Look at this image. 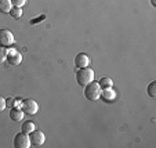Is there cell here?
I'll return each mask as SVG.
<instances>
[{"label":"cell","mask_w":156,"mask_h":148,"mask_svg":"<svg viewBox=\"0 0 156 148\" xmlns=\"http://www.w3.org/2000/svg\"><path fill=\"white\" fill-rule=\"evenodd\" d=\"M75 65L77 68H86V67L90 65V57L84 53H79L75 57Z\"/></svg>","instance_id":"cell-8"},{"label":"cell","mask_w":156,"mask_h":148,"mask_svg":"<svg viewBox=\"0 0 156 148\" xmlns=\"http://www.w3.org/2000/svg\"><path fill=\"white\" fill-rule=\"evenodd\" d=\"M4 108H6V98H3L0 96V112H3Z\"/></svg>","instance_id":"cell-20"},{"label":"cell","mask_w":156,"mask_h":148,"mask_svg":"<svg viewBox=\"0 0 156 148\" xmlns=\"http://www.w3.org/2000/svg\"><path fill=\"white\" fill-rule=\"evenodd\" d=\"M43 20H46V15H44V14L40 15L39 18H32L29 22H30V25H35V24H39V22H40V21H43Z\"/></svg>","instance_id":"cell-18"},{"label":"cell","mask_w":156,"mask_h":148,"mask_svg":"<svg viewBox=\"0 0 156 148\" xmlns=\"http://www.w3.org/2000/svg\"><path fill=\"white\" fill-rule=\"evenodd\" d=\"M10 15H11L12 18H15V20H18V18H21V15H22V9L12 6L11 11H10Z\"/></svg>","instance_id":"cell-15"},{"label":"cell","mask_w":156,"mask_h":148,"mask_svg":"<svg viewBox=\"0 0 156 148\" xmlns=\"http://www.w3.org/2000/svg\"><path fill=\"white\" fill-rule=\"evenodd\" d=\"M20 104H21V101H18L17 98H12V97L6 98V107H9V108L20 107Z\"/></svg>","instance_id":"cell-14"},{"label":"cell","mask_w":156,"mask_h":148,"mask_svg":"<svg viewBox=\"0 0 156 148\" xmlns=\"http://www.w3.org/2000/svg\"><path fill=\"white\" fill-rule=\"evenodd\" d=\"M6 60H7V62H9V65L17 67V65H20L21 61H22V56H21L17 50H9Z\"/></svg>","instance_id":"cell-7"},{"label":"cell","mask_w":156,"mask_h":148,"mask_svg":"<svg viewBox=\"0 0 156 148\" xmlns=\"http://www.w3.org/2000/svg\"><path fill=\"white\" fill-rule=\"evenodd\" d=\"M20 108L24 111L25 115H35L36 112L39 111V105L35 100L32 98H25V100L21 101Z\"/></svg>","instance_id":"cell-3"},{"label":"cell","mask_w":156,"mask_h":148,"mask_svg":"<svg viewBox=\"0 0 156 148\" xmlns=\"http://www.w3.org/2000/svg\"><path fill=\"white\" fill-rule=\"evenodd\" d=\"M14 147L15 148H29L30 147V141H29V136L27 133H17L14 137Z\"/></svg>","instance_id":"cell-6"},{"label":"cell","mask_w":156,"mask_h":148,"mask_svg":"<svg viewBox=\"0 0 156 148\" xmlns=\"http://www.w3.org/2000/svg\"><path fill=\"white\" fill-rule=\"evenodd\" d=\"M35 130V123H33L32 121H25L24 123H22V132L27 134H29L30 132Z\"/></svg>","instance_id":"cell-13"},{"label":"cell","mask_w":156,"mask_h":148,"mask_svg":"<svg viewBox=\"0 0 156 148\" xmlns=\"http://www.w3.org/2000/svg\"><path fill=\"white\" fill-rule=\"evenodd\" d=\"M11 2H12V6L14 7H22L27 3V0H11Z\"/></svg>","instance_id":"cell-19"},{"label":"cell","mask_w":156,"mask_h":148,"mask_svg":"<svg viewBox=\"0 0 156 148\" xmlns=\"http://www.w3.org/2000/svg\"><path fill=\"white\" fill-rule=\"evenodd\" d=\"M151 4H152V6L155 7V6H156V2H155V0H151Z\"/></svg>","instance_id":"cell-21"},{"label":"cell","mask_w":156,"mask_h":148,"mask_svg":"<svg viewBox=\"0 0 156 148\" xmlns=\"http://www.w3.org/2000/svg\"><path fill=\"white\" fill-rule=\"evenodd\" d=\"M7 53H9L7 47H4V46H0V62L6 61V58H7Z\"/></svg>","instance_id":"cell-17"},{"label":"cell","mask_w":156,"mask_h":148,"mask_svg":"<svg viewBox=\"0 0 156 148\" xmlns=\"http://www.w3.org/2000/svg\"><path fill=\"white\" fill-rule=\"evenodd\" d=\"M12 9L11 0H0V13H10Z\"/></svg>","instance_id":"cell-11"},{"label":"cell","mask_w":156,"mask_h":148,"mask_svg":"<svg viewBox=\"0 0 156 148\" xmlns=\"http://www.w3.org/2000/svg\"><path fill=\"white\" fill-rule=\"evenodd\" d=\"M14 35L10 29H0V46H4V47H10V46L14 45Z\"/></svg>","instance_id":"cell-4"},{"label":"cell","mask_w":156,"mask_h":148,"mask_svg":"<svg viewBox=\"0 0 156 148\" xmlns=\"http://www.w3.org/2000/svg\"><path fill=\"white\" fill-rule=\"evenodd\" d=\"M24 111L21 110L20 107H14L10 108V118L12 119V122H21L24 119Z\"/></svg>","instance_id":"cell-10"},{"label":"cell","mask_w":156,"mask_h":148,"mask_svg":"<svg viewBox=\"0 0 156 148\" xmlns=\"http://www.w3.org/2000/svg\"><path fill=\"white\" fill-rule=\"evenodd\" d=\"M100 97L102 98L104 101H106V103H112V101L116 98V93H115V90H113L112 87H108V89L101 90Z\"/></svg>","instance_id":"cell-9"},{"label":"cell","mask_w":156,"mask_h":148,"mask_svg":"<svg viewBox=\"0 0 156 148\" xmlns=\"http://www.w3.org/2000/svg\"><path fill=\"white\" fill-rule=\"evenodd\" d=\"M94 80V71L90 67L86 68H77L76 72V82L79 83V86L84 87L86 85H88L90 82Z\"/></svg>","instance_id":"cell-1"},{"label":"cell","mask_w":156,"mask_h":148,"mask_svg":"<svg viewBox=\"0 0 156 148\" xmlns=\"http://www.w3.org/2000/svg\"><path fill=\"white\" fill-rule=\"evenodd\" d=\"M147 92H148V96H149V97H152V98L156 97V82H151L149 83Z\"/></svg>","instance_id":"cell-16"},{"label":"cell","mask_w":156,"mask_h":148,"mask_svg":"<svg viewBox=\"0 0 156 148\" xmlns=\"http://www.w3.org/2000/svg\"><path fill=\"white\" fill-rule=\"evenodd\" d=\"M29 141L30 145H36V147H40V145L44 144L46 141V134L43 133L41 130H33L29 133Z\"/></svg>","instance_id":"cell-5"},{"label":"cell","mask_w":156,"mask_h":148,"mask_svg":"<svg viewBox=\"0 0 156 148\" xmlns=\"http://www.w3.org/2000/svg\"><path fill=\"white\" fill-rule=\"evenodd\" d=\"M100 94H101V87L98 85V82L93 80L90 82L88 85L84 86V97L90 101H97L100 98Z\"/></svg>","instance_id":"cell-2"},{"label":"cell","mask_w":156,"mask_h":148,"mask_svg":"<svg viewBox=\"0 0 156 148\" xmlns=\"http://www.w3.org/2000/svg\"><path fill=\"white\" fill-rule=\"evenodd\" d=\"M98 85H100L101 90H102V89H108V87H112L113 86V80L111 79V78H101V80L98 82Z\"/></svg>","instance_id":"cell-12"}]
</instances>
